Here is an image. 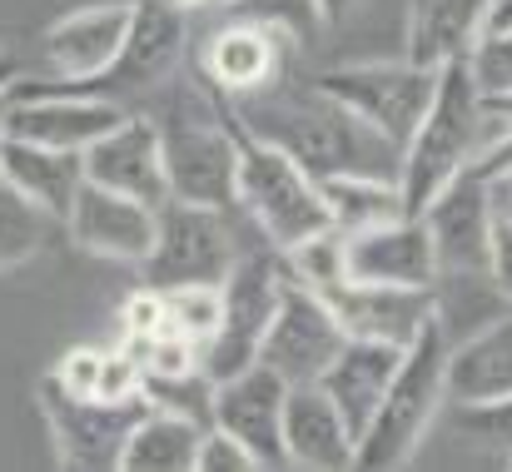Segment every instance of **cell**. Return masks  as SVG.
I'll list each match as a JSON object with an SVG mask.
<instances>
[{"label": "cell", "instance_id": "obj_1", "mask_svg": "<svg viewBox=\"0 0 512 472\" xmlns=\"http://www.w3.org/2000/svg\"><path fill=\"white\" fill-rule=\"evenodd\" d=\"M234 115L269 140L274 150L294 159L304 174H373V179H398L403 174V150L363 125L348 105H339L319 85H294L289 75L259 95L229 100Z\"/></svg>", "mask_w": 512, "mask_h": 472}, {"label": "cell", "instance_id": "obj_2", "mask_svg": "<svg viewBox=\"0 0 512 472\" xmlns=\"http://www.w3.org/2000/svg\"><path fill=\"white\" fill-rule=\"evenodd\" d=\"M209 105L214 115L224 120V130L234 135V194H239V209L249 214V224L259 229V239L269 249H294L299 239L329 229V209H324V194H319V179L304 174L284 150H274L269 140H259L239 115L234 105L209 90Z\"/></svg>", "mask_w": 512, "mask_h": 472}, {"label": "cell", "instance_id": "obj_3", "mask_svg": "<svg viewBox=\"0 0 512 472\" xmlns=\"http://www.w3.org/2000/svg\"><path fill=\"white\" fill-rule=\"evenodd\" d=\"M448 348H453V333H448L443 318L433 314L423 323V333L403 348V358H398V368H393V383H388V393H383L373 423L358 433L353 468L398 472L413 463V453L423 448V433L433 428L438 408L448 403V388H443Z\"/></svg>", "mask_w": 512, "mask_h": 472}, {"label": "cell", "instance_id": "obj_4", "mask_svg": "<svg viewBox=\"0 0 512 472\" xmlns=\"http://www.w3.org/2000/svg\"><path fill=\"white\" fill-rule=\"evenodd\" d=\"M483 135H488V120H483V90L473 80V65H468V55L448 60L438 70V85H433V100H428L418 130L403 145L398 184H403L408 214H423L468 169V159L478 155Z\"/></svg>", "mask_w": 512, "mask_h": 472}, {"label": "cell", "instance_id": "obj_5", "mask_svg": "<svg viewBox=\"0 0 512 472\" xmlns=\"http://www.w3.org/2000/svg\"><path fill=\"white\" fill-rule=\"evenodd\" d=\"M284 289V259L259 239V249H239L229 274L219 279V323L204 338V373L219 383L249 363H259L264 328L279 309Z\"/></svg>", "mask_w": 512, "mask_h": 472}, {"label": "cell", "instance_id": "obj_6", "mask_svg": "<svg viewBox=\"0 0 512 472\" xmlns=\"http://www.w3.org/2000/svg\"><path fill=\"white\" fill-rule=\"evenodd\" d=\"M234 209H204L165 199L155 209V244L140 259L150 289H184V284H219L239 254V239L229 229Z\"/></svg>", "mask_w": 512, "mask_h": 472}, {"label": "cell", "instance_id": "obj_7", "mask_svg": "<svg viewBox=\"0 0 512 472\" xmlns=\"http://www.w3.org/2000/svg\"><path fill=\"white\" fill-rule=\"evenodd\" d=\"M40 413L50 423L60 468L105 472L120 468L125 438L150 413V403H145V393H135V398H80V393H65L45 373L40 378Z\"/></svg>", "mask_w": 512, "mask_h": 472}, {"label": "cell", "instance_id": "obj_8", "mask_svg": "<svg viewBox=\"0 0 512 472\" xmlns=\"http://www.w3.org/2000/svg\"><path fill=\"white\" fill-rule=\"evenodd\" d=\"M125 115L130 110L120 100H110V95H90V90L55 85V80H20L10 90V100H5V135L10 140H30V145L85 155Z\"/></svg>", "mask_w": 512, "mask_h": 472}, {"label": "cell", "instance_id": "obj_9", "mask_svg": "<svg viewBox=\"0 0 512 472\" xmlns=\"http://www.w3.org/2000/svg\"><path fill=\"white\" fill-rule=\"evenodd\" d=\"M160 125V155H165V189L179 204L204 209H239L234 194V135L214 115L204 95V115L170 110Z\"/></svg>", "mask_w": 512, "mask_h": 472}, {"label": "cell", "instance_id": "obj_10", "mask_svg": "<svg viewBox=\"0 0 512 472\" xmlns=\"http://www.w3.org/2000/svg\"><path fill=\"white\" fill-rule=\"evenodd\" d=\"M319 90H329L339 105H348L363 125H373L378 135H388L398 150L408 145V135L418 130L438 70H423L413 60H368V65H343L314 80Z\"/></svg>", "mask_w": 512, "mask_h": 472}, {"label": "cell", "instance_id": "obj_11", "mask_svg": "<svg viewBox=\"0 0 512 472\" xmlns=\"http://www.w3.org/2000/svg\"><path fill=\"white\" fill-rule=\"evenodd\" d=\"M343 343H348V333L334 318L329 299L284 274L279 309H274L269 328H264V343H259V363L274 368L284 383H319L324 368L339 358Z\"/></svg>", "mask_w": 512, "mask_h": 472}, {"label": "cell", "instance_id": "obj_12", "mask_svg": "<svg viewBox=\"0 0 512 472\" xmlns=\"http://www.w3.org/2000/svg\"><path fill=\"white\" fill-rule=\"evenodd\" d=\"M184 10L189 5H179V0H130V30H125V45H120L115 65L95 85H75V90L110 95V100L155 90L184 60V35H189Z\"/></svg>", "mask_w": 512, "mask_h": 472}, {"label": "cell", "instance_id": "obj_13", "mask_svg": "<svg viewBox=\"0 0 512 472\" xmlns=\"http://www.w3.org/2000/svg\"><path fill=\"white\" fill-rule=\"evenodd\" d=\"M289 60H294V35L284 20H234L214 30L209 45L199 50V75L224 100H244L279 85L289 75Z\"/></svg>", "mask_w": 512, "mask_h": 472}, {"label": "cell", "instance_id": "obj_14", "mask_svg": "<svg viewBox=\"0 0 512 472\" xmlns=\"http://www.w3.org/2000/svg\"><path fill=\"white\" fill-rule=\"evenodd\" d=\"M284 393L289 383L264 368V363H249L229 378L214 383V423L209 428H224L234 443L249 448V458L264 468H289V453H284Z\"/></svg>", "mask_w": 512, "mask_h": 472}, {"label": "cell", "instance_id": "obj_15", "mask_svg": "<svg viewBox=\"0 0 512 472\" xmlns=\"http://www.w3.org/2000/svg\"><path fill=\"white\" fill-rule=\"evenodd\" d=\"M343 279L398 284V289H438V254H433L428 224L418 214H403L393 224L343 234Z\"/></svg>", "mask_w": 512, "mask_h": 472}, {"label": "cell", "instance_id": "obj_16", "mask_svg": "<svg viewBox=\"0 0 512 472\" xmlns=\"http://www.w3.org/2000/svg\"><path fill=\"white\" fill-rule=\"evenodd\" d=\"M125 30H130V0L70 10L40 35V65L55 85H95L115 65Z\"/></svg>", "mask_w": 512, "mask_h": 472}, {"label": "cell", "instance_id": "obj_17", "mask_svg": "<svg viewBox=\"0 0 512 472\" xmlns=\"http://www.w3.org/2000/svg\"><path fill=\"white\" fill-rule=\"evenodd\" d=\"M438 274H488V229H493V194L488 179L463 169L423 214Z\"/></svg>", "mask_w": 512, "mask_h": 472}, {"label": "cell", "instance_id": "obj_18", "mask_svg": "<svg viewBox=\"0 0 512 472\" xmlns=\"http://www.w3.org/2000/svg\"><path fill=\"white\" fill-rule=\"evenodd\" d=\"M65 229L75 239V249L95 254V259H115V264H140L155 244V204H140L130 194L100 189V184H80Z\"/></svg>", "mask_w": 512, "mask_h": 472}, {"label": "cell", "instance_id": "obj_19", "mask_svg": "<svg viewBox=\"0 0 512 472\" xmlns=\"http://www.w3.org/2000/svg\"><path fill=\"white\" fill-rule=\"evenodd\" d=\"M324 299H329V309L348 338H373V343H393V348H408L423 333V323L438 314V289L339 279L334 289H324Z\"/></svg>", "mask_w": 512, "mask_h": 472}, {"label": "cell", "instance_id": "obj_20", "mask_svg": "<svg viewBox=\"0 0 512 472\" xmlns=\"http://www.w3.org/2000/svg\"><path fill=\"white\" fill-rule=\"evenodd\" d=\"M85 179L115 194H130L140 204H165V155H160V125L150 115H125L110 135H100L85 150Z\"/></svg>", "mask_w": 512, "mask_h": 472}, {"label": "cell", "instance_id": "obj_21", "mask_svg": "<svg viewBox=\"0 0 512 472\" xmlns=\"http://www.w3.org/2000/svg\"><path fill=\"white\" fill-rule=\"evenodd\" d=\"M284 453H289V468H353V433L319 383H289V393H284Z\"/></svg>", "mask_w": 512, "mask_h": 472}, {"label": "cell", "instance_id": "obj_22", "mask_svg": "<svg viewBox=\"0 0 512 472\" xmlns=\"http://www.w3.org/2000/svg\"><path fill=\"white\" fill-rule=\"evenodd\" d=\"M443 388H448V403L458 408H483V403L512 398V309L473 328L463 343L453 338Z\"/></svg>", "mask_w": 512, "mask_h": 472}, {"label": "cell", "instance_id": "obj_23", "mask_svg": "<svg viewBox=\"0 0 512 472\" xmlns=\"http://www.w3.org/2000/svg\"><path fill=\"white\" fill-rule=\"evenodd\" d=\"M403 348L393 343H373V338H348L339 348V358L324 368L319 388L334 398V408L343 413L348 433H353V448H358V433L373 423L388 383H393V368H398Z\"/></svg>", "mask_w": 512, "mask_h": 472}, {"label": "cell", "instance_id": "obj_24", "mask_svg": "<svg viewBox=\"0 0 512 472\" xmlns=\"http://www.w3.org/2000/svg\"><path fill=\"white\" fill-rule=\"evenodd\" d=\"M488 10H493V0H413L403 60H413L423 70H443L448 60L473 55V45L488 30Z\"/></svg>", "mask_w": 512, "mask_h": 472}, {"label": "cell", "instance_id": "obj_25", "mask_svg": "<svg viewBox=\"0 0 512 472\" xmlns=\"http://www.w3.org/2000/svg\"><path fill=\"white\" fill-rule=\"evenodd\" d=\"M0 179L25 194L40 214H50L55 224H65L80 184H85V159L70 150H50V145H30V140H10L0 150Z\"/></svg>", "mask_w": 512, "mask_h": 472}, {"label": "cell", "instance_id": "obj_26", "mask_svg": "<svg viewBox=\"0 0 512 472\" xmlns=\"http://www.w3.org/2000/svg\"><path fill=\"white\" fill-rule=\"evenodd\" d=\"M199 438H204V428H199L194 418L150 408V413L130 428L125 453H120V468L125 472H194Z\"/></svg>", "mask_w": 512, "mask_h": 472}, {"label": "cell", "instance_id": "obj_27", "mask_svg": "<svg viewBox=\"0 0 512 472\" xmlns=\"http://www.w3.org/2000/svg\"><path fill=\"white\" fill-rule=\"evenodd\" d=\"M324 209L334 219L339 234H358L373 224H393L408 214L403 204V184L398 179H373V174H324L319 179Z\"/></svg>", "mask_w": 512, "mask_h": 472}, {"label": "cell", "instance_id": "obj_28", "mask_svg": "<svg viewBox=\"0 0 512 472\" xmlns=\"http://www.w3.org/2000/svg\"><path fill=\"white\" fill-rule=\"evenodd\" d=\"M50 224H55L50 214H40L25 194H15V189L0 179V274L30 264V259L45 249Z\"/></svg>", "mask_w": 512, "mask_h": 472}, {"label": "cell", "instance_id": "obj_29", "mask_svg": "<svg viewBox=\"0 0 512 472\" xmlns=\"http://www.w3.org/2000/svg\"><path fill=\"white\" fill-rule=\"evenodd\" d=\"M140 393H145L150 408L194 418L199 428L214 423V378L204 368H189V373H145L140 378Z\"/></svg>", "mask_w": 512, "mask_h": 472}, {"label": "cell", "instance_id": "obj_30", "mask_svg": "<svg viewBox=\"0 0 512 472\" xmlns=\"http://www.w3.org/2000/svg\"><path fill=\"white\" fill-rule=\"evenodd\" d=\"M219 323V284H184L165 289V328H179L189 338H209Z\"/></svg>", "mask_w": 512, "mask_h": 472}, {"label": "cell", "instance_id": "obj_31", "mask_svg": "<svg viewBox=\"0 0 512 472\" xmlns=\"http://www.w3.org/2000/svg\"><path fill=\"white\" fill-rule=\"evenodd\" d=\"M473 65V80L483 95H503L512 90V30H498V35H483L468 55Z\"/></svg>", "mask_w": 512, "mask_h": 472}, {"label": "cell", "instance_id": "obj_32", "mask_svg": "<svg viewBox=\"0 0 512 472\" xmlns=\"http://www.w3.org/2000/svg\"><path fill=\"white\" fill-rule=\"evenodd\" d=\"M194 472H259L244 443H234L224 428H204L199 453H194Z\"/></svg>", "mask_w": 512, "mask_h": 472}, {"label": "cell", "instance_id": "obj_33", "mask_svg": "<svg viewBox=\"0 0 512 472\" xmlns=\"http://www.w3.org/2000/svg\"><path fill=\"white\" fill-rule=\"evenodd\" d=\"M100 368H105V353L100 348H70L50 378L65 388V393H80V398H100Z\"/></svg>", "mask_w": 512, "mask_h": 472}, {"label": "cell", "instance_id": "obj_34", "mask_svg": "<svg viewBox=\"0 0 512 472\" xmlns=\"http://www.w3.org/2000/svg\"><path fill=\"white\" fill-rule=\"evenodd\" d=\"M488 279L512 309V209H493V229H488Z\"/></svg>", "mask_w": 512, "mask_h": 472}, {"label": "cell", "instance_id": "obj_35", "mask_svg": "<svg viewBox=\"0 0 512 472\" xmlns=\"http://www.w3.org/2000/svg\"><path fill=\"white\" fill-rule=\"evenodd\" d=\"M463 413V428L498 443V448H512V398L503 403H483V408H458Z\"/></svg>", "mask_w": 512, "mask_h": 472}, {"label": "cell", "instance_id": "obj_36", "mask_svg": "<svg viewBox=\"0 0 512 472\" xmlns=\"http://www.w3.org/2000/svg\"><path fill=\"white\" fill-rule=\"evenodd\" d=\"M120 328H125V333H145V338L160 333V328H165V289H150V284H145V289L120 309Z\"/></svg>", "mask_w": 512, "mask_h": 472}, {"label": "cell", "instance_id": "obj_37", "mask_svg": "<svg viewBox=\"0 0 512 472\" xmlns=\"http://www.w3.org/2000/svg\"><path fill=\"white\" fill-rule=\"evenodd\" d=\"M20 80H25V60L15 50H0V95H10Z\"/></svg>", "mask_w": 512, "mask_h": 472}, {"label": "cell", "instance_id": "obj_38", "mask_svg": "<svg viewBox=\"0 0 512 472\" xmlns=\"http://www.w3.org/2000/svg\"><path fill=\"white\" fill-rule=\"evenodd\" d=\"M498 30H512V0H493V10H488V30L483 35H498Z\"/></svg>", "mask_w": 512, "mask_h": 472}, {"label": "cell", "instance_id": "obj_39", "mask_svg": "<svg viewBox=\"0 0 512 472\" xmlns=\"http://www.w3.org/2000/svg\"><path fill=\"white\" fill-rule=\"evenodd\" d=\"M309 5H314V10H319V20H329V25L343 20V15L353 10V0H309Z\"/></svg>", "mask_w": 512, "mask_h": 472}, {"label": "cell", "instance_id": "obj_40", "mask_svg": "<svg viewBox=\"0 0 512 472\" xmlns=\"http://www.w3.org/2000/svg\"><path fill=\"white\" fill-rule=\"evenodd\" d=\"M5 100L10 95H0V150H5Z\"/></svg>", "mask_w": 512, "mask_h": 472}, {"label": "cell", "instance_id": "obj_41", "mask_svg": "<svg viewBox=\"0 0 512 472\" xmlns=\"http://www.w3.org/2000/svg\"><path fill=\"white\" fill-rule=\"evenodd\" d=\"M184 5L194 10V5H234V0H184Z\"/></svg>", "mask_w": 512, "mask_h": 472}, {"label": "cell", "instance_id": "obj_42", "mask_svg": "<svg viewBox=\"0 0 512 472\" xmlns=\"http://www.w3.org/2000/svg\"><path fill=\"white\" fill-rule=\"evenodd\" d=\"M503 463H508V472H512V448H508V458H503Z\"/></svg>", "mask_w": 512, "mask_h": 472}]
</instances>
